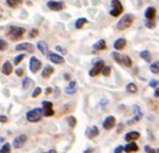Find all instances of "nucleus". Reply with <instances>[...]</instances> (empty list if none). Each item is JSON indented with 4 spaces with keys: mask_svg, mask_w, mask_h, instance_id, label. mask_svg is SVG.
I'll use <instances>...</instances> for the list:
<instances>
[{
    "mask_svg": "<svg viewBox=\"0 0 159 153\" xmlns=\"http://www.w3.org/2000/svg\"><path fill=\"white\" fill-rule=\"evenodd\" d=\"M13 71V66L11 64L10 62H6L2 66V74H6V76H9V74H11Z\"/></svg>",
    "mask_w": 159,
    "mask_h": 153,
    "instance_id": "a211bd4d",
    "label": "nucleus"
},
{
    "mask_svg": "<svg viewBox=\"0 0 159 153\" xmlns=\"http://www.w3.org/2000/svg\"><path fill=\"white\" fill-rule=\"evenodd\" d=\"M37 46H38L39 51L41 52L43 55H46V54L48 53V43H46L45 41H43V40H41V41H39L38 43H37Z\"/></svg>",
    "mask_w": 159,
    "mask_h": 153,
    "instance_id": "f3484780",
    "label": "nucleus"
},
{
    "mask_svg": "<svg viewBox=\"0 0 159 153\" xmlns=\"http://www.w3.org/2000/svg\"><path fill=\"white\" fill-rule=\"evenodd\" d=\"M111 70H112V68L110 67V66H104L103 69H102V71H101V74H103L104 77H109L110 74H111Z\"/></svg>",
    "mask_w": 159,
    "mask_h": 153,
    "instance_id": "c756f323",
    "label": "nucleus"
},
{
    "mask_svg": "<svg viewBox=\"0 0 159 153\" xmlns=\"http://www.w3.org/2000/svg\"><path fill=\"white\" fill-rule=\"evenodd\" d=\"M15 50L16 51H27V52L32 53L34 50V48L31 43H29V42H23V43H20L15 46Z\"/></svg>",
    "mask_w": 159,
    "mask_h": 153,
    "instance_id": "1a4fd4ad",
    "label": "nucleus"
},
{
    "mask_svg": "<svg viewBox=\"0 0 159 153\" xmlns=\"http://www.w3.org/2000/svg\"><path fill=\"white\" fill-rule=\"evenodd\" d=\"M151 71L154 74H159V62H154L151 64Z\"/></svg>",
    "mask_w": 159,
    "mask_h": 153,
    "instance_id": "bb28decb",
    "label": "nucleus"
},
{
    "mask_svg": "<svg viewBox=\"0 0 159 153\" xmlns=\"http://www.w3.org/2000/svg\"><path fill=\"white\" fill-rule=\"evenodd\" d=\"M38 34H39L38 29H31V30H30V32H29V37H30V38H34V37L38 36Z\"/></svg>",
    "mask_w": 159,
    "mask_h": 153,
    "instance_id": "4c0bfd02",
    "label": "nucleus"
},
{
    "mask_svg": "<svg viewBox=\"0 0 159 153\" xmlns=\"http://www.w3.org/2000/svg\"><path fill=\"white\" fill-rule=\"evenodd\" d=\"M123 65L126 66V67H131L132 66V60L129 56L127 55H124V62H123Z\"/></svg>",
    "mask_w": 159,
    "mask_h": 153,
    "instance_id": "c85d7f7f",
    "label": "nucleus"
},
{
    "mask_svg": "<svg viewBox=\"0 0 159 153\" xmlns=\"http://www.w3.org/2000/svg\"><path fill=\"white\" fill-rule=\"evenodd\" d=\"M111 7H112V9L110 10V15L113 16V17H117V16H119L123 13L124 7L119 0H112Z\"/></svg>",
    "mask_w": 159,
    "mask_h": 153,
    "instance_id": "20e7f679",
    "label": "nucleus"
},
{
    "mask_svg": "<svg viewBox=\"0 0 159 153\" xmlns=\"http://www.w3.org/2000/svg\"><path fill=\"white\" fill-rule=\"evenodd\" d=\"M24 34H25V28L16 27V26H11L8 31V36L12 40H14V41L15 40H20Z\"/></svg>",
    "mask_w": 159,
    "mask_h": 153,
    "instance_id": "7ed1b4c3",
    "label": "nucleus"
},
{
    "mask_svg": "<svg viewBox=\"0 0 159 153\" xmlns=\"http://www.w3.org/2000/svg\"><path fill=\"white\" fill-rule=\"evenodd\" d=\"M48 58H50L51 62H53L54 64H57V65L64 64L65 63V58L56 53H50L48 54Z\"/></svg>",
    "mask_w": 159,
    "mask_h": 153,
    "instance_id": "f8f14e48",
    "label": "nucleus"
},
{
    "mask_svg": "<svg viewBox=\"0 0 159 153\" xmlns=\"http://www.w3.org/2000/svg\"><path fill=\"white\" fill-rule=\"evenodd\" d=\"M26 140H27V136L26 135L17 136V137H16L15 139H14V141H13V147L15 148V149H20V148H22L23 146L25 145Z\"/></svg>",
    "mask_w": 159,
    "mask_h": 153,
    "instance_id": "9d476101",
    "label": "nucleus"
},
{
    "mask_svg": "<svg viewBox=\"0 0 159 153\" xmlns=\"http://www.w3.org/2000/svg\"><path fill=\"white\" fill-rule=\"evenodd\" d=\"M11 152V145L9 142H6L0 149V153H10Z\"/></svg>",
    "mask_w": 159,
    "mask_h": 153,
    "instance_id": "cd10ccee",
    "label": "nucleus"
},
{
    "mask_svg": "<svg viewBox=\"0 0 159 153\" xmlns=\"http://www.w3.org/2000/svg\"><path fill=\"white\" fill-rule=\"evenodd\" d=\"M24 57H25V54H20L18 56H16V57L14 58V64L18 65L23 60H24Z\"/></svg>",
    "mask_w": 159,
    "mask_h": 153,
    "instance_id": "72a5a7b5",
    "label": "nucleus"
},
{
    "mask_svg": "<svg viewBox=\"0 0 159 153\" xmlns=\"http://www.w3.org/2000/svg\"><path fill=\"white\" fill-rule=\"evenodd\" d=\"M44 115L43 110L41 108H34V109H31L27 112L26 117L28 122H31V123H36V122H39L40 120L42 119V117Z\"/></svg>",
    "mask_w": 159,
    "mask_h": 153,
    "instance_id": "f03ea898",
    "label": "nucleus"
},
{
    "mask_svg": "<svg viewBox=\"0 0 159 153\" xmlns=\"http://www.w3.org/2000/svg\"><path fill=\"white\" fill-rule=\"evenodd\" d=\"M86 23H88L87 18H85V17L78 18V20H76V22H75V28H76V29H81V28L83 27Z\"/></svg>",
    "mask_w": 159,
    "mask_h": 153,
    "instance_id": "a878e982",
    "label": "nucleus"
},
{
    "mask_svg": "<svg viewBox=\"0 0 159 153\" xmlns=\"http://www.w3.org/2000/svg\"><path fill=\"white\" fill-rule=\"evenodd\" d=\"M0 122L7 123V122H8V117H7L6 115H0Z\"/></svg>",
    "mask_w": 159,
    "mask_h": 153,
    "instance_id": "37998d69",
    "label": "nucleus"
},
{
    "mask_svg": "<svg viewBox=\"0 0 159 153\" xmlns=\"http://www.w3.org/2000/svg\"><path fill=\"white\" fill-rule=\"evenodd\" d=\"M124 150V147H121V146H119V147H117V149L115 150V153H120L121 151Z\"/></svg>",
    "mask_w": 159,
    "mask_h": 153,
    "instance_id": "c03bdc74",
    "label": "nucleus"
},
{
    "mask_svg": "<svg viewBox=\"0 0 159 153\" xmlns=\"http://www.w3.org/2000/svg\"><path fill=\"white\" fill-rule=\"evenodd\" d=\"M76 89H78V88H76V82L75 81H71L69 83V85L66 88V93L69 94V95H72V94H74L76 92Z\"/></svg>",
    "mask_w": 159,
    "mask_h": 153,
    "instance_id": "412c9836",
    "label": "nucleus"
},
{
    "mask_svg": "<svg viewBox=\"0 0 159 153\" xmlns=\"http://www.w3.org/2000/svg\"><path fill=\"white\" fill-rule=\"evenodd\" d=\"M158 84H159V82L157 80H153V81L149 82V86H151V88H157Z\"/></svg>",
    "mask_w": 159,
    "mask_h": 153,
    "instance_id": "ea45409f",
    "label": "nucleus"
},
{
    "mask_svg": "<svg viewBox=\"0 0 159 153\" xmlns=\"http://www.w3.org/2000/svg\"><path fill=\"white\" fill-rule=\"evenodd\" d=\"M7 48H8V43H7V41L0 39V51H4Z\"/></svg>",
    "mask_w": 159,
    "mask_h": 153,
    "instance_id": "c9c22d12",
    "label": "nucleus"
},
{
    "mask_svg": "<svg viewBox=\"0 0 159 153\" xmlns=\"http://www.w3.org/2000/svg\"><path fill=\"white\" fill-rule=\"evenodd\" d=\"M53 72H54V68L52 66H45L44 69L42 70V77L45 78V79L46 78H50L53 74Z\"/></svg>",
    "mask_w": 159,
    "mask_h": 153,
    "instance_id": "4be33fe9",
    "label": "nucleus"
},
{
    "mask_svg": "<svg viewBox=\"0 0 159 153\" xmlns=\"http://www.w3.org/2000/svg\"><path fill=\"white\" fill-rule=\"evenodd\" d=\"M68 122H69V125L71 126V127H74V126H75V124H76V119L74 117H69Z\"/></svg>",
    "mask_w": 159,
    "mask_h": 153,
    "instance_id": "f704fd0d",
    "label": "nucleus"
},
{
    "mask_svg": "<svg viewBox=\"0 0 159 153\" xmlns=\"http://www.w3.org/2000/svg\"><path fill=\"white\" fill-rule=\"evenodd\" d=\"M56 51H58V52H60V53H62V54H66L67 53V51L65 50V49H62L61 46H56Z\"/></svg>",
    "mask_w": 159,
    "mask_h": 153,
    "instance_id": "a19ab883",
    "label": "nucleus"
},
{
    "mask_svg": "<svg viewBox=\"0 0 159 153\" xmlns=\"http://www.w3.org/2000/svg\"><path fill=\"white\" fill-rule=\"evenodd\" d=\"M52 92V88H46V94H48V93H51Z\"/></svg>",
    "mask_w": 159,
    "mask_h": 153,
    "instance_id": "49530a36",
    "label": "nucleus"
},
{
    "mask_svg": "<svg viewBox=\"0 0 159 153\" xmlns=\"http://www.w3.org/2000/svg\"><path fill=\"white\" fill-rule=\"evenodd\" d=\"M145 25L147 28H149V29H153V28L156 27V23L154 20H147L145 22Z\"/></svg>",
    "mask_w": 159,
    "mask_h": 153,
    "instance_id": "2f4dec72",
    "label": "nucleus"
},
{
    "mask_svg": "<svg viewBox=\"0 0 159 153\" xmlns=\"http://www.w3.org/2000/svg\"><path fill=\"white\" fill-rule=\"evenodd\" d=\"M48 153H56V151L55 150H51V151H48Z\"/></svg>",
    "mask_w": 159,
    "mask_h": 153,
    "instance_id": "de8ad7c7",
    "label": "nucleus"
},
{
    "mask_svg": "<svg viewBox=\"0 0 159 153\" xmlns=\"http://www.w3.org/2000/svg\"><path fill=\"white\" fill-rule=\"evenodd\" d=\"M139 150V148H138V145L135 142H133V141H130L128 145H126L125 147H124V151L127 152V153H130V152H135Z\"/></svg>",
    "mask_w": 159,
    "mask_h": 153,
    "instance_id": "dca6fc26",
    "label": "nucleus"
},
{
    "mask_svg": "<svg viewBox=\"0 0 159 153\" xmlns=\"http://www.w3.org/2000/svg\"><path fill=\"white\" fill-rule=\"evenodd\" d=\"M46 4H48V8L52 11H60L64 8V3L60 1H56V0H50Z\"/></svg>",
    "mask_w": 159,
    "mask_h": 153,
    "instance_id": "0eeeda50",
    "label": "nucleus"
},
{
    "mask_svg": "<svg viewBox=\"0 0 159 153\" xmlns=\"http://www.w3.org/2000/svg\"><path fill=\"white\" fill-rule=\"evenodd\" d=\"M126 44H127V41H126V39L119 38V39L116 40L115 42H114L113 46H114V49H115L116 51H120V50H123V49L125 48Z\"/></svg>",
    "mask_w": 159,
    "mask_h": 153,
    "instance_id": "4468645a",
    "label": "nucleus"
},
{
    "mask_svg": "<svg viewBox=\"0 0 159 153\" xmlns=\"http://www.w3.org/2000/svg\"><path fill=\"white\" fill-rule=\"evenodd\" d=\"M140 56H141L142 60H144L146 63H151L152 62V55H151V52L148 51H142L140 53Z\"/></svg>",
    "mask_w": 159,
    "mask_h": 153,
    "instance_id": "5701e85b",
    "label": "nucleus"
},
{
    "mask_svg": "<svg viewBox=\"0 0 159 153\" xmlns=\"http://www.w3.org/2000/svg\"><path fill=\"white\" fill-rule=\"evenodd\" d=\"M93 50L96 51H101V50H106L107 49V43H106V40L101 39L99 40V41H97L95 44L93 45Z\"/></svg>",
    "mask_w": 159,
    "mask_h": 153,
    "instance_id": "6ab92c4d",
    "label": "nucleus"
},
{
    "mask_svg": "<svg viewBox=\"0 0 159 153\" xmlns=\"http://www.w3.org/2000/svg\"><path fill=\"white\" fill-rule=\"evenodd\" d=\"M20 3V0H7V4L11 8H15L17 4Z\"/></svg>",
    "mask_w": 159,
    "mask_h": 153,
    "instance_id": "7c9ffc66",
    "label": "nucleus"
},
{
    "mask_svg": "<svg viewBox=\"0 0 159 153\" xmlns=\"http://www.w3.org/2000/svg\"><path fill=\"white\" fill-rule=\"evenodd\" d=\"M2 141H3V138H2V137H0V142H2Z\"/></svg>",
    "mask_w": 159,
    "mask_h": 153,
    "instance_id": "09e8293b",
    "label": "nucleus"
},
{
    "mask_svg": "<svg viewBox=\"0 0 159 153\" xmlns=\"http://www.w3.org/2000/svg\"><path fill=\"white\" fill-rule=\"evenodd\" d=\"M99 135V129H98L97 126H92V127H88L87 131H86V136L88 138H95Z\"/></svg>",
    "mask_w": 159,
    "mask_h": 153,
    "instance_id": "ddd939ff",
    "label": "nucleus"
},
{
    "mask_svg": "<svg viewBox=\"0 0 159 153\" xmlns=\"http://www.w3.org/2000/svg\"><path fill=\"white\" fill-rule=\"evenodd\" d=\"M133 21H134V16L131 13H127L118 21L117 25H116V28L118 30H125L127 28H129L130 26L132 25Z\"/></svg>",
    "mask_w": 159,
    "mask_h": 153,
    "instance_id": "f257e3e1",
    "label": "nucleus"
},
{
    "mask_svg": "<svg viewBox=\"0 0 159 153\" xmlns=\"http://www.w3.org/2000/svg\"><path fill=\"white\" fill-rule=\"evenodd\" d=\"M112 57H113V60H115L116 63H118V64L123 65L124 55H120V54L117 53V52H113V53H112Z\"/></svg>",
    "mask_w": 159,
    "mask_h": 153,
    "instance_id": "393cba45",
    "label": "nucleus"
},
{
    "mask_svg": "<svg viewBox=\"0 0 159 153\" xmlns=\"http://www.w3.org/2000/svg\"><path fill=\"white\" fill-rule=\"evenodd\" d=\"M15 72H16V76H18V77L23 76V74H24V71H23L22 68H18V69H16Z\"/></svg>",
    "mask_w": 159,
    "mask_h": 153,
    "instance_id": "79ce46f5",
    "label": "nucleus"
},
{
    "mask_svg": "<svg viewBox=\"0 0 159 153\" xmlns=\"http://www.w3.org/2000/svg\"><path fill=\"white\" fill-rule=\"evenodd\" d=\"M145 151H146L147 153H159V150L152 149V148H149L148 146H146V147H145Z\"/></svg>",
    "mask_w": 159,
    "mask_h": 153,
    "instance_id": "58836bf2",
    "label": "nucleus"
},
{
    "mask_svg": "<svg viewBox=\"0 0 159 153\" xmlns=\"http://www.w3.org/2000/svg\"><path fill=\"white\" fill-rule=\"evenodd\" d=\"M126 91L128 92V93H130V94H134V93H137L138 92V86H137V84L135 83H128L127 84V86H126Z\"/></svg>",
    "mask_w": 159,
    "mask_h": 153,
    "instance_id": "b1692460",
    "label": "nucleus"
},
{
    "mask_svg": "<svg viewBox=\"0 0 159 153\" xmlns=\"http://www.w3.org/2000/svg\"><path fill=\"white\" fill-rule=\"evenodd\" d=\"M41 92H42V89H41V88H34V93H32V97L34 98H36V97H38V96L41 94Z\"/></svg>",
    "mask_w": 159,
    "mask_h": 153,
    "instance_id": "e433bc0d",
    "label": "nucleus"
},
{
    "mask_svg": "<svg viewBox=\"0 0 159 153\" xmlns=\"http://www.w3.org/2000/svg\"><path fill=\"white\" fill-rule=\"evenodd\" d=\"M156 16V9L154 7H148L145 11V17L147 20H154Z\"/></svg>",
    "mask_w": 159,
    "mask_h": 153,
    "instance_id": "aec40b11",
    "label": "nucleus"
},
{
    "mask_svg": "<svg viewBox=\"0 0 159 153\" xmlns=\"http://www.w3.org/2000/svg\"><path fill=\"white\" fill-rule=\"evenodd\" d=\"M43 105V113L45 117H52V115L55 113L53 110V103L51 102H43L42 103Z\"/></svg>",
    "mask_w": 159,
    "mask_h": 153,
    "instance_id": "6e6552de",
    "label": "nucleus"
},
{
    "mask_svg": "<svg viewBox=\"0 0 159 153\" xmlns=\"http://www.w3.org/2000/svg\"><path fill=\"white\" fill-rule=\"evenodd\" d=\"M103 67H104V62H103V60H98V62L93 65V67L92 68V69L89 70V76L90 77L98 76V74L102 71Z\"/></svg>",
    "mask_w": 159,
    "mask_h": 153,
    "instance_id": "423d86ee",
    "label": "nucleus"
},
{
    "mask_svg": "<svg viewBox=\"0 0 159 153\" xmlns=\"http://www.w3.org/2000/svg\"><path fill=\"white\" fill-rule=\"evenodd\" d=\"M115 117H113V115H110V117H107L106 120H104L103 122V128L106 129V131H110V129H112L115 126Z\"/></svg>",
    "mask_w": 159,
    "mask_h": 153,
    "instance_id": "9b49d317",
    "label": "nucleus"
},
{
    "mask_svg": "<svg viewBox=\"0 0 159 153\" xmlns=\"http://www.w3.org/2000/svg\"><path fill=\"white\" fill-rule=\"evenodd\" d=\"M41 67H42L41 60H40L39 58H37L36 56H32L29 60V68H30V70H31V72L37 74V72L41 69Z\"/></svg>",
    "mask_w": 159,
    "mask_h": 153,
    "instance_id": "39448f33",
    "label": "nucleus"
},
{
    "mask_svg": "<svg viewBox=\"0 0 159 153\" xmlns=\"http://www.w3.org/2000/svg\"><path fill=\"white\" fill-rule=\"evenodd\" d=\"M30 84H32V81L29 78H26V79L23 80V88H28L30 86Z\"/></svg>",
    "mask_w": 159,
    "mask_h": 153,
    "instance_id": "473e14b6",
    "label": "nucleus"
},
{
    "mask_svg": "<svg viewBox=\"0 0 159 153\" xmlns=\"http://www.w3.org/2000/svg\"><path fill=\"white\" fill-rule=\"evenodd\" d=\"M140 138V133H138V131H129L128 134H126L125 136V140L128 141V142H130V141H134L137 139H139Z\"/></svg>",
    "mask_w": 159,
    "mask_h": 153,
    "instance_id": "2eb2a0df",
    "label": "nucleus"
},
{
    "mask_svg": "<svg viewBox=\"0 0 159 153\" xmlns=\"http://www.w3.org/2000/svg\"><path fill=\"white\" fill-rule=\"evenodd\" d=\"M154 95H155L156 97H159V88H156V91H155V93H154Z\"/></svg>",
    "mask_w": 159,
    "mask_h": 153,
    "instance_id": "a18cd8bd",
    "label": "nucleus"
}]
</instances>
